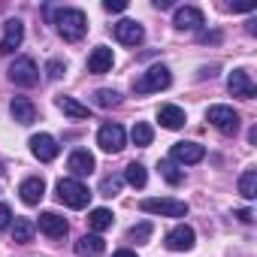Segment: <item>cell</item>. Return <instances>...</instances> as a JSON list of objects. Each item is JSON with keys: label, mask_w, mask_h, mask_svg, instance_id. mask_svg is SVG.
<instances>
[{"label": "cell", "mask_w": 257, "mask_h": 257, "mask_svg": "<svg viewBox=\"0 0 257 257\" xmlns=\"http://www.w3.org/2000/svg\"><path fill=\"white\" fill-rule=\"evenodd\" d=\"M170 82H173L170 70H167L164 64H155V67H149V70L134 82V91H137V94H155V91L170 88Z\"/></svg>", "instance_id": "3957f363"}, {"label": "cell", "mask_w": 257, "mask_h": 257, "mask_svg": "<svg viewBox=\"0 0 257 257\" xmlns=\"http://www.w3.org/2000/svg\"><path fill=\"white\" fill-rule=\"evenodd\" d=\"M22 43H25V25H22L19 19H10V22L4 25V40H0V52H4V55H13Z\"/></svg>", "instance_id": "30bf717a"}, {"label": "cell", "mask_w": 257, "mask_h": 257, "mask_svg": "<svg viewBox=\"0 0 257 257\" xmlns=\"http://www.w3.org/2000/svg\"><path fill=\"white\" fill-rule=\"evenodd\" d=\"M227 88H230L233 97H242V100H251L257 94V88H254V82H251V76L245 70H233L230 79H227Z\"/></svg>", "instance_id": "4fadbf2b"}, {"label": "cell", "mask_w": 257, "mask_h": 257, "mask_svg": "<svg viewBox=\"0 0 257 257\" xmlns=\"http://www.w3.org/2000/svg\"><path fill=\"white\" fill-rule=\"evenodd\" d=\"M124 127L121 124H103L100 131H97V146L106 152V155H115L124 149Z\"/></svg>", "instance_id": "52a82bcc"}, {"label": "cell", "mask_w": 257, "mask_h": 257, "mask_svg": "<svg viewBox=\"0 0 257 257\" xmlns=\"http://www.w3.org/2000/svg\"><path fill=\"white\" fill-rule=\"evenodd\" d=\"M31 152H34V158L37 161H43V164H49V161H55L58 158V143H55V137H49V134H37V137H31Z\"/></svg>", "instance_id": "8fae6325"}, {"label": "cell", "mask_w": 257, "mask_h": 257, "mask_svg": "<svg viewBox=\"0 0 257 257\" xmlns=\"http://www.w3.org/2000/svg\"><path fill=\"white\" fill-rule=\"evenodd\" d=\"M173 25H176L179 31H200V28L206 25V19H203V13H200L197 7H179Z\"/></svg>", "instance_id": "9a60e30c"}, {"label": "cell", "mask_w": 257, "mask_h": 257, "mask_svg": "<svg viewBox=\"0 0 257 257\" xmlns=\"http://www.w3.org/2000/svg\"><path fill=\"white\" fill-rule=\"evenodd\" d=\"M158 121L167 127V131H179V127H185V109L176 106V103H167L158 109Z\"/></svg>", "instance_id": "ffe728a7"}, {"label": "cell", "mask_w": 257, "mask_h": 257, "mask_svg": "<svg viewBox=\"0 0 257 257\" xmlns=\"http://www.w3.org/2000/svg\"><path fill=\"white\" fill-rule=\"evenodd\" d=\"M112 61H115V55H112V49L109 46H97L91 55H88V73H109L112 70Z\"/></svg>", "instance_id": "ac0fdd59"}, {"label": "cell", "mask_w": 257, "mask_h": 257, "mask_svg": "<svg viewBox=\"0 0 257 257\" xmlns=\"http://www.w3.org/2000/svg\"><path fill=\"white\" fill-rule=\"evenodd\" d=\"M124 182L131 185V188H146V182H149V173H146V167L143 164H127V170H124Z\"/></svg>", "instance_id": "cb8c5ba5"}, {"label": "cell", "mask_w": 257, "mask_h": 257, "mask_svg": "<svg viewBox=\"0 0 257 257\" xmlns=\"http://www.w3.org/2000/svg\"><path fill=\"white\" fill-rule=\"evenodd\" d=\"M158 170H161V176H164L170 185H182V179H185V173H182L173 161H161V167H158Z\"/></svg>", "instance_id": "f1b7e54d"}, {"label": "cell", "mask_w": 257, "mask_h": 257, "mask_svg": "<svg viewBox=\"0 0 257 257\" xmlns=\"http://www.w3.org/2000/svg\"><path fill=\"white\" fill-rule=\"evenodd\" d=\"M10 82L19 88H34L40 82V67L34 58H16L10 64Z\"/></svg>", "instance_id": "5b68a950"}, {"label": "cell", "mask_w": 257, "mask_h": 257, "mask_svg": "<svg viewBox=\"0 0 257 257\" xmlns=\"http://www.w3.org/2000/svg\"><path fill=\"white\" fill-rule=\"evenodd\" d=\"M103 10H106V13H124V10H127V0H106Z\"/></svg>", "instance_id": "d6a6232c"}, {"label": "cell", "mask_w": 257, "mask_h": 257, "mask_svg": "<svg viewBox=\"0 0 257 257\" xmlns=\"http://www.w3.org/2000/svg\"><path fill=\"white\" fill-rule=\"evenodd\" d=\"M10 221H13V209H10L7 203H0V230H4Z\"/></svg>", "instance_id": "836d02e7"}, {"label": "cell", "mask_w": 257, "mask_h": 257, "mask_svg": "<svg viewBox=\"0 0 257 257\" xmlns=\"http://www.w3.org/2000/svg\"><path fill=\"white\" fill-rule=\"evenodd\" d=\"M10 112H13V118H16L19 124H34V121H37V106H34L28 97H16V100L10 103Z\"/></svg>", "instance_id": "44dd1931"}, {"label": "cell", "mask_w": 257, "mask_h": 257, "mask_svg": "<svg viewBox=\"0 0 257 257\" xmlns=\"http://www.w3.org/2000/svg\"><path fill=\"white\" fill-rule=\"evenodd\" d=\"M206 121L215 127V131H221V134H236L239 131V112L233 109V106H209V112H206Z\"/></svg>", "instance_id": "8992f818"}, {"label": "cell", "mask_w": 257, "mask_h": 257, "mask_svg": "<svg viewBox=\"0 0 257 257\" xmlns=\"http://www.w3.org/2000/svg\"><path fill=\"white\" fill-rule=\"evenodd\" d=\"M34 233H37V224L31 218H16V224H13V242L28 245L34 239Z\"/></svg>", "instance_id": "7402d4cb"}, {"label": "cell", "mask_w": 257, "mask_h": 257, "mask_svg": "<svg viewBox=\"0 0 257 257\" xmlns=\"http://www.w3.org/2000/svg\"><path fill=\"white\" fill-rule=\"evenodd\" d=\"M131 140H134V146H140V149L152 146V140H155L152 124H146V121H137V124H134V131H131Z\"/></svg>", "instance_id": "d4e9b609"}, {"label": "cell", "mask_w": 257, "mask_h": 257, "mask_svg": "<svg viewBox=\"0 0 257 257\" xmlns=\"http://www.w3.org/2000/svg\"><path fill=\"white\" fill-rule=\"evenodd\" d=\"M194 239H197L194 230H191L188 224H179V227H173V230L167 233L164 242H167L170 251H191V248H194Z\"/></svg>", "instance_id": "5bb4252c"}, {"label": "cell", "mask_w": 257, "mask_h": 257, "mask_svg": "<svg viewBox=\"0 0 257 257\" xmlns=\"http://www.w3.org/2000/svg\"><path fill=\"white\" fill-rule=\"evenodd\" d=\"M64 70H67V64H64V61H58V58H52V61H49V67H46L49 79H61V76H64Z\"/></svg>", "instance_id": "1f68e13d"}, {"label": "cell", "mask_w": 257, "mask_h": 257, "mask_svg": "<svg viewBox=\"0 0 257 257\" xmlns=\"http://www.w3.org/2000/svg\"><path fill=\"white\" fill-rule=\"evenodd\" d=\"M112 257H137V251H131V248H121V251H115Z\"/></svg>", "instance_id": "e575fe53"}, {"label": "cell", "mask_w": 257, "mask_h": 257, "mask_svg": "<svg viewBox=\"0 0 257 257\" xmlns=\"http://www.w3.org/2000/svg\"><path fill=\"white\" fill-rule=\"evenodd\" d=\"M55 194H58V200H61L64 206H70V209H85L88 200H91L88 188H85L79 179H61V182L55 185Z\"/></svg>", "instance_id": "7a4b0ae2"}, {"label": "cell", "mask_w": 257, "mask_h": 257, "mask_svg": "<svg viewBox=\"0 0 257 257\" xmlns=\"http://www.w3.org/2000/svg\"><path fill=\"white\" fill-rule=\"evenodd\" d=\"M55 25H58V34L67 40V43H79L85 34H88V19L82 10H61L55 16Z\"/></svg>", "instance_id": "6da1fadb"}, {"label": "cell", "mask_w": 257, "mask_h": 257, "mask_svg": "<svg viewBox=\"0 0 257 257\" xmlns=\"http://www.w3.org/2000/svg\"><path fill=\"white\" fill-rule=\"evenodd\" d=\"M94 103H97L100 109H109V106H118V103H121V94L112 91V88H100V91L94 94Z\"/></svg>", "instance_id": "83f0119b"}, {"label": "cell", "mask_w": 257, "mask_h": 257, "mask_svg": "<svg viewBox=\"0 0 257 257\" xmlns=\"http://www.w3.org/2000/svg\"><path fill=\"white\" fill-rule=\"evenodd\" d=\"M94 167H97V161H94V155H91L88 149H76V152L70 155V161H67V170H70L73 176H91Z\"/></svg>", "instance_id": "2e32d148"}, {"label": "cell", "mask_w": 257, "mask_h": 257, "mask_svg": "<svg viewBox=\"0 0 257 257\" xmlns=\"http://www.w3.org/2000/svg\"><path fill=\"white\" fill-rule=\"evenodd\" d=\"M121 182H124L121 176H106V179L100 182V194H103V197H115V194L121 191Z\"/></svg>", "instance_id": "f546056e"}, {"label": "cell", "mask_w": 257, "mask_h": 257, "mask_svg": "<svg viewBox=\"0 0 257 257\" xmlns=\"http://www.w3.org/2000/svg\"><path fill=\"white\" fill-rule=\"evenodd\" d=\"M170 158H173V164H185L188 167V164H200L206 158V149L200 143H176Z\"/></svg>", "instance_id": "9c48e42d"}, {"label": "cell", "mask_w": 257, "mask_h": 257, "mask_svg": "<svg viewBox=\"0 0 257 257\" xmlns=\"http://www.w3.org/2000/svg\"><path fill=\"white\" fill-rule=\"evenodd\" d=\"M106 251V242L100 233H85L79 242H76V254L79 257H100Z\"/></svg>", "instance_id": "d6986e66"}, {"label": "cell", "mask_w": 257, "mask_h": 257, "mask_svg": "<svg viewBox=\"0 0 257 257\" xmlns=\"http://www.w3.org/2000/svg\"><path fill=\"white\" fill-rule=\"evenodd\" d=\"M19 194H22V203H25V206H40V200H43V194H46V182H43L40 176H31V179L22 182Z\"/></svg>", "instance_id": "e0dca14e"}, {"label": "cell", "mask_w": 257, "mask_h": 257, "mask_svg": "<svg viewBox=\"0 0 257 257\" xmlns=\"http://www.w3.org/2000/svg\"><path fill=\"white\" fill-rule=\"evenodd\" d=\"M58 109H61L64 115H70V118H91V109L82 106V103L73 100V97H58Z\"/></svg>", "instance_id": "603a6c76"}, {"label": "cell", "mask_w": 257, "mask_h": 257, "mask_svg": "<svg viewBox=\"0 0 257 257\" xmlns=\"http://www.w3.org/2000/svg\"><path fill=\"white\" fill-rule=\"evenodd\" d=\"M88 227H91L94 233L109 230V227H112V212H109V209H94V212L88 215Z\"/></svg>", "instance_id": "4316f807"}, {"label": "cell", "mask_w": 257, "mask_h": 257, "mask_svg": "<svg viewBox=\"0 0 257 257\" xmlns=\"http://www.w3.org/2000/svg\"><path fill=\"white\" fill-rule=\"evenodd\" d=\"M127 236H131V242H146V239L152 236V224H149V221H143V224L131 227V233H127Z\"/></svg>", "instance_id": "4dcf8cb0"}, {"label": "cell", "mask_w": 257, "mask_h": 257, "mask_svg": "<svg viewBox=\"0 0 257 257\" xmlns=\"http://www.w3.org/2000/svg\"><path fill=\"white\" fill-rule=\"evenodd\" d=\"M37 227H40L49 239H64V236H67V230H70L67 218H64V215H58V212H43Z\"/></svg>", "instance_id": "7c38bea8"}, {"label": "cell", "mask_w": 257, "mask_h": 257, "mask_svg": "<svg viewBox=\"0 0 257 257\" xmlns=\"http://www.w3.org/2000/svg\"><path fill=\"white\" fill-rule=\"evenodd\" d=\"M115 40L124 43V46H140L146 40V28L140 22H134V19H121L115 25Z\"/></svg>", "instance_id": "ba28073f"}, {"label": "cell", "mask_w": 257, "mask_h": 257, "mask_svg": "<svg viewBox=\"0 0 257 257\" xmlns=\"http://www.w3.org/2000/svg\"><path fill=\"white\" fill-rule=\"evenodd\" d=\"M140 209L149 215H164V218H185L188 215V203L173 200V197H149L140 203Z\"/></svg>", "instance_id": "277c9868"}, {"label": "cell", "mask_w": 257, "mask_h": 257, "mask_svg": "<svg viewBox=\"0 0 257 257\" xmlns=\"http://www.w3.org/2000/svg\"><path fill=\"white\" fill-rule=\"evenodd\" d=\"M239 194L245 200H254L257 197V170H245L239 176Z\"/></svg>", "instance_id": "484cf974"}]
</instances>
